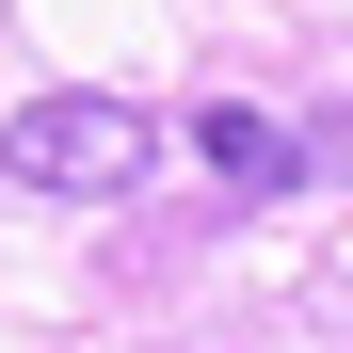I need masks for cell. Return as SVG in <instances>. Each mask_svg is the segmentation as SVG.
<instances>
[{"instance_id": "obj_1", "label": "cell", "mask_w": 353, "mask_h": 353, "mask_svg": "<svg viewBox=\"0 0 353 353\" xmlns=\"http://www.w3.org/2000/svg\"><path fill=\"white\" fill-rule=\"evenodd\" d=\"M145 161H161L145 97H32L17 129H0V176H17V193H129Z\"/></svg>"}, {"instance_id": "obj_2", "label": "cell", "mask_w": 353, "mask_h": 353, "mask_svg": "<svg viewBox=\"0 0 353 353\" xmlns=\"http://www.w3.org/2000/svg\"><path fill=\"white\" fill-rule=\"evenodd\" d=\"M193 145L241 176V193H289V176H305V145H289L273 112H241V97H209V112H193Z\"/></svg>"}]
</instances>
